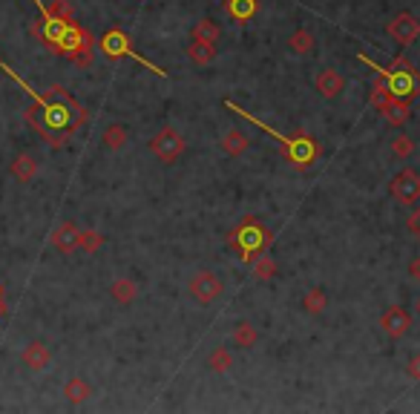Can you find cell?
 <instances>
[{"mask_svg": "<svg viewBox=\"0 0 420 414\" xmlns=\"http://www.w3.org/2000/svg\"><path fill=\"white\" fill-rule=\"evenodd\" d=\"M63 394H66V400H69V403L81 405V403H87V400H90V394H93V386H90L84 377H73V380H66V386H63Z\"/></svg>", "mask_w": 420, "mask_h": 414, "instance_id": "17", "label": "cell"}, {"mask_svg": "<svg viewBox=\"0 0 420 414\" xmlns=\"http://www.w3.org/2000/svg\"><path fill=\"white\" fill-rule=\"evenodd\" d=\"M225 107L228 110H233L239 118H248L251 124H256L262 132H268V135H273L276 142H279V147H283V153H285V159L294 164V167H308V164H314V159H317V153H320V147H317V142L314 138H305V135H300V138H288V135H283V132H276L273 127H268V124H262L259 118H253L251 112H245V110H239L233 101H225Z\"/></svg>", "mask_w": 420, "mask_h": 414, "instance_id": "1", "label": "cell"}, {"mask_svg": "<svg viewBox=\"0 0 420 414\" xmlns=\"http://www.w3.org/2000/svg\"><path fill=\"white\" fill-rule=\"evenodd\" d=\"M342 90H345L342 73H337V69H331V66L320 69V75H317V92H320L322 98H328V101H331V98H340Z\"/></svg>", "mask_w": 420, "mask_h": 414, "instance_id": "10", "label": "cell"}, {"mask_svg": "<svg viewBox=\"0 0 420 414\" xmlns=\"http://www.w3.org/2000/svg\"><path fill=\"white\" fill-rule=\"evenodd\" d=\"M406 270H409V280H411V282H420V256H414V259L409 262Z\"/></svg>", "mask_w": 420, "mask_h": 414, "instance_id": "31", "label": "cell"}, {"mask_svg": "<svg viewBox=\"0 0 420 414\" xmlns=\"http://www.w3.org/2000/svg\"><path fill=\"white\" fill-rule=\"evenodd\" d=\"M110 297L118 305H132L138 299V285L132 280H127V276H118V280L110 285Z\"/></svg>", "mask_w": 420, "mask_h": 414, "instance_id": "12", "label": "cell"}, {"mask_svg": "<svg viewBox=\"0 0 420 414\" xmlns=\"http://www.w3.org/2000/svg\"><path fill=\"white\" fill-rule=\"evenodd\" d=\"M273 273H276V265H273V259L259 253V256L253 259V276H256V280H273Z\"/></svg>", "mask_w": 420, "mask_h": 414, "instance_id": "26", "label": "cell"}, {"mask_svg": "<svg viewBox=\"0 0 420 414\" xmlns=\"http://www.w3.org/2000/svg\"><path fill=\"white\" fill-rule=\"evenodd\" d=\"M46 9L58 21H73V4H69V0H52V6H46Z\"/></svg>", "mask_w": 420, "mask_h": 414, "instance_id": "28", "label": "cell"}, {"mask_svg": "<svg viewBox=\"0 0 420 414\" xmlns=\"http://www.w3.org/2000/svg\"><path fill=\"white\" fill-rule=\"evenodd\" d=\"M222 150L228 153V156H233V159H239L242 153H248V147H251V138H248V132H242V129H228L225 135H222Z\"/></svg>", "mask_w": 420, "mask_h": 414, "instance_id": "13", "label": "cell"}, {"mask_svg": "<svg viewBox=\"0 0 420 414\" xmlns=\"http://www.w3.org/2000/svg\"><path fill=\"white\" fill-rule=\"evenodd\" d=\"M409 233L414 236V239H420V204L414 207V211H411V216H409Z\"/></svg>", "mask_w": 420, "mask_h": 414, "instance_id": "29", "label": "cell"}, {"mask_svg": "<svg viewBox=\"0 0 420 414\" xmlns=\"http://www.w3.org/2000/svg\"><path fill=\"white\" fill-rule=\"evenodd\" d=\"M187 58L196 63V66H207V63H214L216 60V43H210V41H190L187 46Z\"/></svg>", "mask_w": 420, "mask_h": 414, "instance_id": "14", "label": "cell"}, {"mask_svg": "<svg viewBox=\"0 0 420 414\" xmlns=\"http://www.w3.org/2000/svg\"><path fill=\"white\" fill-rule=\"evenodd\" d=\"M21 360H23L26 368H32V371H43V368L52 363V354H49V349H46L43 342H29L26 349H23V354H21Z\"/></svg>", "mask_w": 420, "mask_h": 414, "instance_id": "11", "label": "cell"}, {"mask_svg": "<svg viewBox=\"0 0 420 414\" xmlns=\"http://www.w3.org/2000/svg\"><path fill=\"white\" fill-rule=\"evenodd\" d=\"M392 153H394L397 159H409V156L414 153V142H411L409 135H403V132H400V135L394 138V142H392Z\"/></svg>", "mask_w": 420, "mask_h": 414, "instance_id": "27", "label": "cell"}, {"mask_svg": "<svg viewBox=\"0 0 420 414\" xmlns=\"http://www.w3.org/2000/svg\"><path fill=\"white\" fill-rule=\"evenodd\" d=\"M256 342H259V331L245 319L236 322V328H233V345L236 349H253Z\"/></svg>", "mask_w": 420, "mask_h": 414, "instance_id": "19", "label": "cell"}, {"mask_svg": "<svg viewBox=\"0 0 420 414\" xmlns=\"http://www.w3.org/2000/svg\"><path fill=\"white\" fill-rule=\"evenodd\" d=\"M406 374H409L411 380L420 383V354H411V357H409V363H406Z\"/></svg>", "mask_w": 420, "mask_h": 414, "instance_id": "30", "label": "cell"}, {"mask_svg": "<svg viewBox=\"0 0 420 414\" xmlns=\"http://www.w3.org/2000/svg\"><path fill=\"white\" fill-rule=\"evenodd\" d=\"M101 52H104L107 58H112V60H115V58H124V55H127V58L138 60L142 66H147L153 75H159V78H167V73H164V69H159L156 63H150L147 58H142V55H138V52H135V49L130 46V38H127V35H124L121 29H110V32H107V35L101 38Z\"/></svg>", "mask_w": 420, "mask_h": 414, "instance_id": "3", "label": "cell"}, {"mask_svg": "<svg viewBox=\"0 0 420 414\" xmlns=\"http://www.w3.org/2000/svg\"><path fill=\"white\" fill-rule=\"evenodd\" d=\"M383 115H386V121L392 124V127H403L406 121H409V112H411V101L409 98H394L392 104H386L383 110H380Z\"/></svg>", "mask_w": 420, "mask_h": 414, "instance_id": "15", "label": "cell"}, {"mask_svg": "<svg viewBox=\"0 0 420 414\" xmlns=\"http://www.w3.org/2000/svg\"><path fill=\"white\" fill-rule=\"evenodd\" d=\"M12 176H15L18 181L29 184V181L38 176V161H35V156H29V153L15 156V161H12Z\"/></svg>", "mask_w": 420, "mask_h": 414, "instance_id": "16", "label": "cell"}, {"mask_svg": "<svg viewBox=\"0 0 420 414\" xmlns=\"http://www.w3.org/2000/svg\"><path fill=\"white\" fill-rule=\"evenodd\" d=\"M187 291L199 305H210V302H216L225 294V282H222V276L214 273V270H196L190 276V282H187Z\"/></svg>", "mask_w": 420, "mask_h": 414, "instance_id": "4", "label": "cell"}, {"mask_svg": "<svg viewBox=\"0 0 420 414\" xmlns=\"http://www.w3.org/2000/svg\"><path fill=\"white\" fill-rule=\"evenodd\" d=\"M271 230L268 228H262V225H256L253 219H245L233 233H231V245L242 253V259L245 262H253L259 253H265V248L271 245Z\"/></svg>", "mask_w": 420, "mask_h": 414, "instance_id": "2", "label": "cell"}, {"mask_svg": "<svg viewBox=\"0 0 420 414\" xmlns=\"http://www.w3.org/2000/svg\"><path fill=\"white\" fill-rule=\"evenodd\" d=\"M414 314H417V317H420V297H417V299H414Z\"/></svg>", "mask_w": 420, "mask_h": 414, "instance_id": "32", "label": "cell"}, {"mask_svg": "<svg viewBox=\"0 0 420 414\" xmlns=\"http://www.w3.org/2000/svg\"><path fill=\"white\" fill-rule=\"evenodd\" d=\"M78 236H81V228L75 222H61L52 233V245H55V250L69 256V253L78 250Z\"/></svg>", "mask_w": 420, "mask_h": 414, "instance_id": "9", "label": "cell"}, {"mask_svg": "<svg viewBox=\"0 0 420 414\" xmlns=\"http://www.w3.org/2000/svg\"><path fill=\"white\" fill-rule=\"evenodd\" d=\"M101 245H104V236H101L98 230H81V236H78V250L95 253Z\"/></svg>", "mask_w": 420, "mask_h": 414, "instance_id": "25", "label": "cell"}, {"mask_svg": "<svg viewBox=\"0 0 420 414\" xmlns=\"http://www.w3.org/2000/svg\"><path fill=\"white\" fill-rule=\"evenodd\" d=\"M228 9L236 21H251L256 15V0H228Z\"/></svg>", "mask_w": 420, "mask_h": 414, "instance_id": "24", "label": "cell"}, {"mask_svg": "<svg viewBox=\"0 0 420 414\" xmlns=\"http://www.w3.org/2000/svg\"><path fill=\"white\" fill-rule=\"evenodd\" d=\"M380 328H383L386 336L400 339V336H406L411 331V314L403 305H389L383 311V317H380Z\"/></svg>", "mask_w": 420, "mask_h": 414, "instance_id": "7", "label": "cell"}, {"mask_svg": "<svg viewBox=\"0 0 420 414\" xmlns=\"http://www.w3.org/2000/svg\"><path fill=\"white\" fill-rule=\"evenodd\" d=\"M0 317H4V297H0Z\"/></svg>", "mask_w": 420, "mask_h": 414, "instance_id": "33", "label": "cell"}, {"mask_svg": "<svg viewBox=\"0 0 420 414\" xmlns=\"http://www.w3.org/2000/svg\"><path fill=\"white\" fill-rule=\"evenodd\" d=\"M4 294H6V291H4V282H0V297H4Z\"/></svg>", "mask_w": 420, "mask_h": 414, "instance_id": "34", "label": "cell"}, {"mask_svg": "<svg viewBox=\"0 0 420 414\" xmlns=\"http://www.w3.org/2000/svg\"><path fill=\"white\" fill-rule=\"evenodd\" d=\"M389 190H392V196H394L400 204H414V201H420V176H417L411 167H403V170L392 179Z\"/></svg>", "mask_w": 420, "mask_h": 414, "instance_id": "6", "label": "cell"}, {"mask_svg": "<svg viewBox=\"0 0 420 414\" xmlns=\"http://www.w3.org/2000/svg\"><path fill=\"white\" fill-rule=\"evenodd\" d=\"M150 150L156 153L159 161H164V164H176V161L182 159V153H184V138H182L179 129L164 127V129H159V132L153 135Z\"/></svg>", "mask_w": 420, "mask_h": 414, "instance_id": "5", "label": "cell"}, {"mask_svg": "<svg viewBox=\"0 0 420 414\" xmlns=\"http://www.w3.org/2000/svg\"><path fill=\"white\" fill-rule=\"evenodd\" d=\"M314 46H317V41H314V35H311L305 26L294 29V32H291V38H288V49H291L294 55H311V52H314Z\"/></svg>", "mask_w": 420, "mask_h": 414, "instance_id": "18", "label": "cell"}, {"mask_svg": "<svg viewBox=\"0 0 420 414\" xmlns=\"http://www.w3.org/2000/svg\"><path fill=\"white\" fill-rule=\"evenodd\" d=\"M127 138H130V132H127L124 124H110V127L104 129V135H101V144H104L107 150H121V147L127 144Z\"/></svg>", "mask_w": 420, "mask_h": 414, "instance_id": "20", "label": "cell"}, {"mask_svg": "<svg viewBox=\"0 0 420 414\" xmlns=\"http://www.w3.org/2000/svg\"><path fill=\"white\" fill-rule=\"evenodd\" d=\"M303 308H305V314H322L325 308H328V294L322 291V288H311L305 297H303Z\"/></svg>", "mask_w": 420, "mask_h": 414, "instance_id": "23", "label": "cell"}, {"mask_svg": "<svg viewBox=\"0 0 420 414\" xmlns=\"http://www.w3.org/2000/svg\"><path fill=\"white\" fill-rule=\"evenodd\" d=\"M219 35H222L219 23H216V21H210V18H201V21H196V23H193V38H196V41L219 43Z\"/></svg>", "mask_w": 420, "mask_h": 414, "instance_id": "21", "label": "cell"}, {"mask_svg": "<svg viewBox=\"0 0 420 414\" xmlns=\"http://www.w3.org/2000/svg\"><path fill=\"white\" fill-rule=\"evenodd\" d=\"M389 35L400 43V46H409L417 35H420V21L411 15V12H397L392 21H389Z\"/></svg>", "mask_w": 420, "mask_h": 414, "instance_id": "8", "label": "cell"}, {"mask_svg": "<svg viewBox=\"0 0 420 414\" xmlns=\"http://www.w3.org/2000/svg\"><path fill=\"white\" fill-rule=\"evenodd\" d=\"M207 368L216 371V374H228L233 368V354L228 349H214L210 357H207Z\"/></svg>", "mask_w": 420, "mask_h": 414, "instance_id": "22", "label": "cell"}]
</instances>
